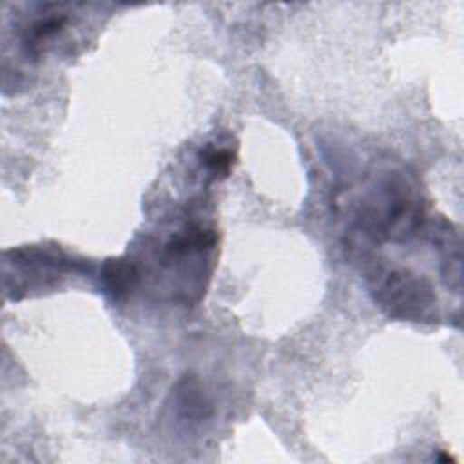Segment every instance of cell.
Here are the masks:
<instances>
[{
  "mask_svg": "<svg viewBox=\"0 0 464 464\" xmlns=\"http://www.w3.org/2000/svg\"><path fill=\"white\" fill-rule=\"evenodd\" d=\"M102 279L114 299L125 297L138 281L136 265L127 259H109L102 268Z\"/></svg>",
  "mask_w": 464,
  "mask_h": 464,
  "instance_id": "2",
  "label": "cell"
},
{
  "mask_svg": "<svg viewBox=\"0 0 464 464\" xmlns=\"http://www.w3.org/2000/svg\"><path fill=\"white\" fill-rule=\"evenodd\" d=\"M232 152L219 149V150H210L205 156V165L214 172V174H227L230 165H232Z\"/></svg>",
  "mask_w": 464,
  "mask_h": 464,
  "instance_id": "3",
  "label": "cell"
},
{
  "mask_svg": "<svg viewBox=\"0 0 464 464\" xmlns=\"http://www.w3.org/2000/svg\"><path fill=\"white\" fill-rule=\"evenodd\" d=\"M375 301L393 317L422 321L431 317L435 295L428 281L404 268H377L372 277Z\"/></svg>",
  "mask_w": 464,
  "mask_h": 464,
  "instance_id": "1",
  "label": "cell"
}]
</instances>
